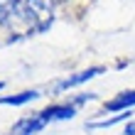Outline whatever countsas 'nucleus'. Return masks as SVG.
Returning a JSON list of instances; mask_svg holds the SVG:
<instances>
[{
    "mask_svg": "<svg viewBox=\"0 0 135 135\" xmlns=\"http://www.w3.org/2000/svg\"><path fill=\"white\" fill-rule=\"evenodd\" d=\"M44 120H42V115H27V118H22V120H17L12 125V130H10V135H35V133H39L44 128Z\"/></svg>",
    "mask_w": 135,
    "mask_h": 135,
    "instance_id": "7ed1b4c3",
    "label": "nucleus"
},
{
    "mask_svg": "<svg viewBox=\"0 0 135 135\" xmlns=\"http://www.w3.org/2000/svg\"><path fill=\"white\" fill-rule=\"evenodd\" d=\"M135 106V91H123L106 103V110H128Z\"/></svg>",
    "mask_w": 135,
    "mask_h": 135,
    "instance_id": "423d86ee",
    "label": "nucleus"
},
{
    "mask_svg": "<svg viewBox=\"0 0 135 135\" xmlns=\"http://www.w3.org/2000/svg\"><path fill=\"white\" fill-rule=\"evenodd\" d=\"M27 7L35 12V17L39 22V27L47 30L49 27V20H52V10H54V3L52 0H25Z\"/></svg>",
    "mask_w": 135,
    "mask_h": 135,
    "instance_id": "f03ea898",
    "label": "nucleus"
},
{
    "mask_svg": "<svg viewBox=\"0 0 135 135\" xmlns=\"http://www.w3.org/2000/svg\"><path fill=\"white\" fill-rule=\"evenodd\" d=\"M0 27L17 35L42 32L35 12L27 7L25 0H0Z\"/></svg>",
    "mask_w": 135,
    "mask_h": 135,
    "instance_id": "f257e3e1",
    "label": "nucleus"
},
{
    "mask_svg": "<svg viewBox=\"0 0 135 135\" xmlns=\"http://www.w3.org/2000/svg\"><path fill=\"white\" fill-rule=\"evenodd\" d=\"M125 118H130V113H118L115 118H106V120H93V123H89V128H110V125L120 123V120H125Z\"/></svg>",
    "mask_w": 135,
    "mask_h": 135,
    "instance_id": "6e6552de",
    "label": "nucleus"
},
{
    "mask_svg": "<svg viewBox=\"0 0 135 135\" xmlns=\"http://www.w3.org/2000/svg\"><path fill=\"white\" fill-rule=\"evenodd\" d=\"M39 96H42L39 91H22V93H15V96H3L0 103H3V106H25V103L35 101Z\"/></svg>",
    "mask_w": 135,
    "mask_h": 135,
    "instance_id": "0eeeda50",
    "label": "nucleus"
},
{
    "mask_svg": "<svg viewBox=\"0 0 135 135\" xmlns=\"http://www.w3.org/2000/svg\"><path fill=\"white\" fill-rule=\"evenodd\" d=\"M98 74H103V66H91V69H84V71H79V74H74V76L64 79V81H61V84L57 86V91H66V89H74V86L84 84V81H89V79L98 76Z\"/></svg>",
    "mask_w": 135,
    "mask_h": 135,
    "instance_id": "39448f33",
    "label": "nucleus"
},
{
    "mask_svg": "<svg viewBox=\"0 0 135 135\" xmlns=\"http://www.w3.org/2000/svg\"><path fill=\"white\" fill-rule=\"evenodd\" d=\"M44 123H54V120H69V118L76 115V108L74 106H49L44 110H39Z\"/></svg>",
    "mask_w": 135,
    "mask_h": 135,
    "instance_id": "20e7f679",
    "label": "nucleus"
},
{
    "mask_svg": "<svg viewBox=\"0 0 135 135\" xmlns=\"http://www.w3.org/2000/svg\"><path fill=\"white\" fill-rule=\"evenodd\" d=\"M125 135H135V123H128V125H125Z\"/></svg>",
    "mask_w": 135,
    "mask_h": 135,
    "instance_id": "1a4fd4ad",
    "label": "nucleus"
},
{
    "mask_svg": "<svg viewBox=\"0 0 135 135\" xmlns=\"http://www.w3.org/2000/svg\"><path fill=\"white\" fill-rule=\"evenodd\" d=\"M3 86H5V84H3V81H0V89H3Z\"/></svg>",
    "mask_w": 135,
    "mask_h": 135,
    "instance_id": "9d476101",
    "label": "nucleus"
}]
</instances>
